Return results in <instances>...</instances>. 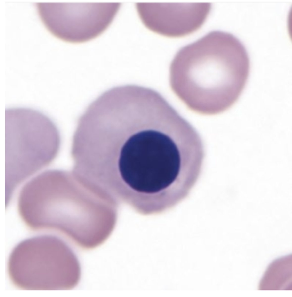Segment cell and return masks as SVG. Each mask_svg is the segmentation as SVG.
Here are the masks:
<instances>
[{
	"label": "cell",
	"instance_id": "obj_1",
	"mask_svg": "<svg viewBox=\"0 0 292 297\" xmlns=\"http://www.w3.org/2000/svg\"><path fill=\"white\" fill-rule=\"evenodd\" d=\"M249 60L232 34L214 31L181 49L170 66V87L190 111L218 114L231 108L245 86Z\"/></svg>",
	"mask_w": 292,
	"mask_h": 297
},
{
	"label": "cell",
	"instance_id": "obj_2",
	"mask_svg": "<svg viewBox=\"0 0 292 297\" xmlns=\"http://www.w3.org/2000/svg\"><path fill=\"white\" fill-rule=\"evenodd\" d=\"M175 144L163 113L134 108L120 113L105 136L104 167L125 191L140 194L159 184L169 172Z\"/></svg>",
	"mask_w": 292,
	"mask_h": 297
},
{
	"label": "cell",
	"instance_id": "obj_4",
	"mask_svg": "<svg viewBox=\"0 0 292 297\" xmlns=\"http://www.w3.org/2000/svg\"><path fill=\"white\" fill-rule=\"evenodd\" d=\"M42 22L53 35L72 43L88 41L102 33L112 21L120 3H36Z\"/></svg>",
	"mask_w": 292,
	"mask_h": 297
},
{
	"label": "cell",
	"instance_id": "obj_3",
	"mask_svg": "<svg viewBox=\"0 0 292 297\" xmlns=\"http://www.w3.org/2000/svg\"><path fill=\"white\" fill-rule=\"evenodd\" d=\"M5 120L6 174L24 180L53 160L59 134L48 117L32 110L8 109Z\"/></svg>",
	"mask_w": 292,
	"mask_h": 297
},
{
	"label": "cell",
	"instance_id": "obj_5",
	"mask_svg": "<svg viewBox=\"0 0 292 297\" xmlns=\"http://www.w3.org/2000/svg\"><path fill=\"white\" fill-rule=\"evenodd\" d=\"M138 12L151 30L164 36L179 37L199 29L208 15L202 3H138Z\"/></svg>",
	"mask_w": 292,
	"mask_h": 297
},
{
	"label": "cell",
	"instance_id": "obj_6",
	"mask_svg": "<svg viewBox=\"0 0 292 297\" xmlns=\"http://www.w3.org/2000/svg\"><path fill=\"white\" fill-rule=\"evenodd\" d=\"M279 260V264L277 260L275 261L276 266L274 261L269 266L261 281V282L271 281V283H274L273 286H277V290L279 289V286H280V289H281L282 285L283 286L284 285V283H286L287 281H289L290 276H290V274H292L291 273L290 274L291 271H290V263L285 267L286 264H284H284H282L283 258H282V264H280V259ZM281 261V258L280 263Z\"/></svg>",
	"mask_w": 292,
	"mask_h": 297
}]
</instances>
